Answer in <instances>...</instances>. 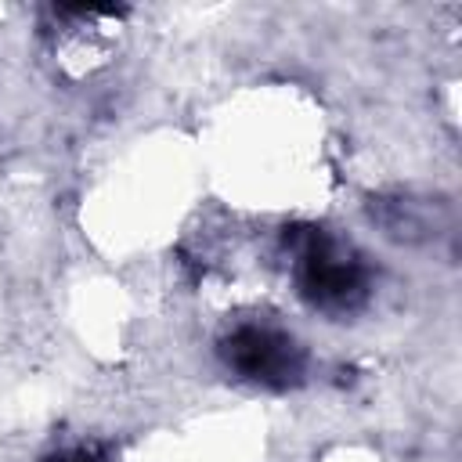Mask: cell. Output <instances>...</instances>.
Listing matches in <instances>:
<instances>
[{
    "instance_id": "3957f363",
    "label": "cell",
    "mask_w": 462,
    "mask_h": 462,
    "mask_svg": "<svg viewBox=\"0 0 462 462\" xmlns=\"http://www.w3.org/2000/svg\"><path fill=\"white\" fill-rule=\"evenodd\" d=\"M47 462H101V455H97L94 448H69V451L51 455Z\"/></svg>"
},
{
    "instance_id": "7a4b0ae2",
    "label": "cell",
    "mask_w": 462,
    "mask_h": 462,
    "mask_svg": "<svg viewBox=\"0 0 462 462\" xmlns=\"http://www.w3.org/2000/svg\"><path fill=\"white\" fill-rule=\"evenodd\" d=\"M224 365L263 390H289L307 372V354L292 332L271 321H242L220 339Z\"/></svg>"
},
{
    "instance_id": "6da1fadb",
    "label": "cell",
    "mask_w": 462,
    "mask_h": 462,
    "mask_svg": "<svg viewBox=\"0 0 462 462\" xmlns=\"http://www.w3.org/2000/svg\"><path fill=\"white\" fill-rule=\"evenodd\" d=\"M292 249V274L300 296L325 314H350L368 300L365 260L321 227H292L285 235Z\"/></svg>"
}]
</instances>
